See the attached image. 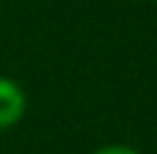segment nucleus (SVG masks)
<instances>
[{
	"instance_id": "nucleus-2",
	"label": "nucleus",
	"mask_w": 157,
	"mask_h": 154,
	"mask_svg": "<svg viewBox=\"0 0 157 154\" xmlns=\"http://www.w3.org/2000/svg\"><path fill=\"white\" fill-rule=\"evenodd\" d=\"M93 154H142V152L134 149V146H129V144H119V141H113V144H103V146H98Z\"/></svg>"
},
{
	"instance_id": "nucleus-1",
	"label": "nucleus",
	"mask_w": 157,
	"mask_h": 154,
	"mask_svg": "<svg viewBox=\"0 0 157 154\" xmlns=\"http://www.w3.org/2000/svg\"><path fill=\"white\" fill-rule=\"evenodd\" d=\"M26 93L16 80L0 75V131L18 126L26 116Z\"/></svg>"
}]
</instances>
